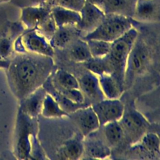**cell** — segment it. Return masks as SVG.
I'll return each mask as SVG.
<instances>
[{
    "label": "cell",
    "instance_id": "cell-32",
    "mask_svg": "<svg viewBox=\"0 0 160 160\" xmlns=\"http://www.w3.org/2000/svg\"><path fill=\"white\" fill-rule=\"evenodd\" d=\"M46 0H11L10 3L14 6L22 8L28 6L46 5Z\"/></svg>",
    "mask_w": 160,
    "mask_h": 160
},
{
    "label": "cell",
    "instance_id": "cell-34",
    "mask_svg": "<svg viewBox=\"0 0 160 160\" xmlns=\"http://www.w3.org/2000/svg\"><path fill=\"white\" fill-rule=\"evenodd\" d=\"M9 61H10V59L5 60V59H0V68H3L6 69L9 66Z\"/></svg>",
    "mask_w": 160,
    "mask_h": 160
},
{
    "label": "cell",
    "instance_id": "cell-14",
    "mask_svg": "<svg viewBox=\"0 0 160 160\" xmlns=\"http://www.w3.org/2000/svg\"><path fill=\"white\" fill-rule=\"evenodd\" d=\"M137 0H104L105 14H116L132 19Z\"/></svg>",
    "mask_w": 160,
    "mask_h": 160
},
{
    "label": "cell",
    "instance_id": "cell-18",
    "mask_svg": "<svg viewBox=\"0 0 160 160\" xmlns=\"http://www.w3.org/2000/svg\"><path fill=\"white\" fill-rule=\"evenodd\" d=\"M84 152L91 159H104L111 155V149L101 140L89 139L83 143Z\"/></svg>",
    "mask_w": 160,
    "mask_h": 160
},
{
    "label": "cell",
    "instance_id": "cell-3",
    "mask_svg": "<svg viewBox=\"0 0 160 160\" xmlns=\"http://www.w3.org/2000/svg\"><path fill=\"white\" fill-rule=\"evenodd\" d=\"M131 28V18L116 14H106L101 24L94 30L86 34L82 39H99L112 42Z\"/></svg>",
    "mask_w": 160,
    "mask_h": 160
},
{
    "label": "cell",
    "instance_id": "cell-5",
    "mask_svg": "<svg viewBox=\"0 0 160 160\" xmlns=\"http://www.w3.org/2000/svg\"><path fill=\"white\" fill-rule=\"evenodd\" d=\"M14 50L17 52H29L52 58L53 48L44 36L36 29H26L14 42Z\"/></svg>",
    "mask_w": 160,
    "mask_h": 160
},
{
    "label": "cell",
    "instance_id": "cell-6",
    "mask_svg": "<svg viewBox=\"0 0 160 160\" xmlns=\"http://www.w3.org/2000/svg\"><path fill=\"white\" fill-rule=\"evenodd\" d=\"M123 132V137L132 144L134 145L146 133L149 124L146 119L135 111L124 112L119 120Z\"/></svg>",
    "mask_w": 160,
    "mask_h": 160
},
{
    "label": "cell",
    "instance_id": "cell-12",
    "mask_svg": "<svg viewBox=\"0 0 160 160\" xmlns=\"http://www.w3.org/2000/svg\"><path fill=\"white\" fill-rule=\"evenodd\" d=\"M74 119L84 137L89 136L100 127L98 117L91 106L78 109L74 114Z\"/></svg>",
    "mask_w": 160,
    "mask_h": 160
},
{
    "label": "cell",
    "instance_id": "cell-23",
    "mask_svg": "<svg viewBox=\"0 0 160 160\" xmlns=\"http://www.w3.org/2000/svg\"><path fill=\"white\" fill-rule=\"evenodd\" d=\"M138 142H139L138 148L139 150H141L142 152L152 156L159 154V138L156 134L146 132Z\"/></svg>",
    "mask_w": 160,
    "mask_h": 160
},
{
    "label": "cell",
    "instance_id": "cell-8",
    "mask_svg": "<svg viewBox=\"0 0 160 160\" xmlns=\"http://www.w3.org/2000/svg\"><path fill=\"white\" fill-rule=\"evenodd\" d=\"M91 107L98 117L100 126L119 121L124 112V106L118 99H104Z\"/></svg>",
    "mask_w": 160,
    "mask_h": 160
},
{
    "label": "cell",
    "instance_id": "cell-33",
    "mask_svg": "<svg viewBox=\"0 0 160 160\" xmlns=\"http://www.w3.org/2000/svg\"><path fill=\"white\" fill-rule=\"evenodd\" d=\"M85 1L98 7L101 9H102L104 3V0H85Z\"/></svg>",
    "mask_w": 160,
    "mask_h": 160
},
{
    "label": "cell",
    "instance_id": "cell-27",
    "mask_svg": "<svg viewBox=\"0 0 160 160\" xmlns=\"http://www.w3.org/2000/svg\"><path fill=\"white\" fill-rule=\"evenodd\" d=\"M85 67L95 75H101L104 74H112L111 67L107 61L106 57L101 58H93L84 62Z\"/></svg>",
    "mask_w": 160,
    "mask_h": 160
},
{
    "label": "cell",
    "instance_id": "cell-20",
    "mask_svg": "<svg viewBox=\"0 0 160 160\" xmlns=\"http://www.w3.org/2000/svg\"><path fill=\"white\" fill-rule=\"evenodd\" d=\"M78 31L77 26L59 27L49 39V43L53 48H62L70 42Z\"/></svg>",
    "mask_w": 160,
    "mask_h": 160
},
{
    "label": "cell",
    "instance_id": "cell-7",
    "mask_svg": "<svg viewBox=\"0 0 160 160\" xmlns=\"http://www.w3.org/2000/svg\"><path fill=\"white\" fill-rule=\"evenodd\" d=\"M31 118L19 110L16 126L14 154L18 159H28L31 156V141L32 133Z\"/></svg>",
    "mask_w": 160,
    "mask_h": 160
},
{
    "label": "cell",
    "instance_id": "cell-21",
    "mask_svg": "<svg viewBox=\"0 0 160 160\" xmlns=\"http://www.w3.org/2000/svg\"><path fill=\"white\" fill-rule=\"evenodd\" d=\"M20 11V8L10 2L0 4V37L7 35L10 30L13 14Z\"/></svg>",
    "mask_w": 160,
    "mask_h": 160
},
{
    "label": "cell",
    "instance_id": "cell-30",
    "mask_svg": "<svg viewBox=\"0 0 160 160\" xmlns=\"http://www.w3.org/2000/svg\"><path fill=\"white\" fill-rule=\"evenodd\" d=\"M60 94L70 103L78 106L82 104L85 96L79 89H72L60 91Z\"/></svg>",
    "mask_w": 160,
    "mask_h": 160
},
{
    "label": "cell",
    "instance_id": "cell-35",
    "mask_svg": "<svg viewBox=\"0 0 160 160\" xmlns=\"http://www.w3.org/2000/svg\"><path fill=\"white\" fill-rule=\"evenodd\" d=\"M59 0H46V4L50 8H52L54 6H57Z\"/></svg>",
    "mask_w": 160,
    "mask_h": 160
},
{
    "label": "cell",
    "instance_id": "cell-10",
    "mask_svg": "<svg viewBox=\"0 0 160 160\" xmlns=\"http://www.w3.org/2000/svg\"><path fill=\"white\" fill-rule=\"evenodd\" d=\"M51 9L47 5L20 8L19 21L25 29H36L51 13Z\"/></svg>",
    "mask_w": 160,
    "mask_h": 160
},
{
    "label": "cell",
    "instance_id": "cell-24",
    "mask_svg": "<svg viewBox=\"0 0 160 160\" xmlns=\"http://www.w3.org/2000/svg\"><path fill=\"white\" fill-rule=\"evenodd\" d=\"M102 126H104V135L109 146H116L119 144L124 138L119 121L108 122Z\"/></svg>",
    "mask_w": 160,
    "mask_h": 160
},
{
    "label": "cell",
    "instance_id": "cell-1",
    "mask_svg": "<svg viewBox=\"0 0 160 160\" xmlns=\"http://www.w3.org/2000/svg\"><path fill=\"white\" fill-rule=\"evenodd\" d=\"M49 57L29 52H18L6 69L8 84L20 102L41 86L52 69Z\"/></svg>",
    "mask_w": 160,
    "mask_h": 160
},
{
    "label": "cell",
    "instance_id": "cell-11",
    "mask_svg": "<svg viewBox=\"0 0 160 160\" xmlns=\"http://www.w3.org/2000/svg\"><path fill=\"white\" fill-rule=\"evenodd\" d=\"M159 0H137L132 19L142 22L159 21Z\"/></svg>",
    "mask_w": 160,
    "mask_h": 160
},
{
    "label": "cell",
    "instance_id": "cell-15",
    "mask_svg": "<svg viewBox=\"0 0 160 160\" xmlns=\"http://www.w3.org/2000/svg\"><path fill=\"white\" fill-rule=\"evenodd\" d=\"M79 88L83 94L89 98L94 99L100 101L104 99V96L101 90L98 78L92 72L84 74L78 79Z\"/></svg>",
    "mask_w": 160,
    "mask_h": 160
},
{
    "label": "cell",
    "instance_id": "cell-9",
    "mask_svg": "<svg viewBox=\"0 0 160 160\" xmlns=\"http://www.w3.org/2000/svg\"><path fill=\"white\" fill-rule=\"evenodd\" d=\"M79 13L80 20L77 28L79 32H84L86 34L94 30L101 24L106 15L102 9L87 2H85Z\"/></svg>",
    "mask_w": 160,
    "mask_h": 160
},
{
    "label": "cell",
    "instance_id": "cell-13",
    "mask_svg": "<svg viewBox=\"0 0 160 160\" xmlns=\"http://www.w3.org/2000/svg\"><path fill=\"white\" fill-rule=\"evenodd\" d=\"M46 93L39 88L20 101L19 109L22 112L33 119L41 113L44 98Z\"/></svg>",
    "mask_w": 160,
    "mask_h": 160
},
{
    "label": "cell",
    "instance_id": "cell-26",
    "mask_svg": "<svg viewBox=\"0 0 160 160\" xmlns=\"http://www.w3.org/2000/svg\"><path fill=\"white\" fill-rule=\"evenodd\" d=\"M71 59L77 62H85L92 58L88 45L86 41L78 40L70 50Z\"/></svg>",
    "mask_w": 160,
    "mask_h": 160
},
{
    "label": "cell",
    "instance_id": "cell-29",
    "mask_svg": "<svg viewBox=\"0 0 160 160\" xmlns=\"http://www.w3.org/2000/svg\"><path fill=\"white\" fill-rule=\"evenodd\" d=\"M57 29L58 26L51 12L36 30L49 41Z\"/></svg>",
    "mask_w": 160,
    "mask_h": 160
},
{
    "label": "cell",
    "instance_id": "cell-22",
    "mask_svg": "<svg viewBox=\"0 0 160 160\" xmlns=\"http://www.w3.org/2000/svg\"><path fill=\"white\" fill-rule=\"evenodd\" d=\"M41 114L47 118H61L68 116L59 102L49 94H46L42 102Z\"/></svg>",
    "mask_w": 160,
    "mask_h": 160
},
{
    "label": "cell",
    "instance_id": "cell-17",
    "mask_svg": "<svg viewBox=\"0 0 160 160\" xmlns=\"http://www.w3.org/2000/svg\"><path fill=\"white\" fill-rule=\"evenodd\" d=\"M51 14L58 26H77L80 20V13L60 6H54L51 9Z\"/></svg>",
    "mask_w": 160,
    "mask_h": 160
},
{
    "label": "cell",
    "instance_id": "cell-28",
    "mask_svg": "<svg viewBox=\"0 0 160 160\" xmlns=\"http://www.w3.org/2000/svg\"><path fill=\"white\" fill-rule=\"evenodd\" d=\"M86 41L93 58H104L110 51L111 47V42H110L99 39H88Z\"/></svg>",
    "mask_w": 160,
    "mask_h": 160
},
{
    "label": "cell",
    "instance_id": "cell-36",
    "mask_svg": "<svg viewBox=\"0 0 160 160\" xmlns=\"http://www.w3.org/2000/svg\"><path fill=\"white\" fill-rule=\"evenodd\" d=\"M11 1V0H0V4L8 3V2H10Z\"/></svg>",
    "mask_w": 160,
    "mask_h": 160
},
{
    "label": "cell",
    "instance_id": "cell-25",
    "mask_svg": "<svg viewBox=\"0 0 160 160\" xmlns=\"http://www.w3.org/2000/svg\"><path fill=\"white\" fill-rule=\"evenodd\" d=\"M56 84L59 90L79 89L78 80L70 72L64 70H58L54 76Z\"/></svg>",
    "mask_w": 160,
    "mask_h": 160
},
{
    "label": "cell",
    "instance_id": "cell-31",
    "mask_svg": "<svg viewBox=\"0 0 160 160\" xmlns=\"http://www.w3.org/2000/svg\"><path fill=\"white\" fill-rule=\"evenodd\" d=\"M85 2V0H59L58 6L79 12Z\"/></svg>",
    "mask_w": 160,
    "mask_h": 160
},
{
    "label": "cell",
    "instance_id": "cell-4",
    "mask_svg": "<svg viewBox=\"0 0 160 160\" xmlns=\"http://www.w3.org/2000/svg\"><path fill=\"white\" fill-rule=\"evenodd\" d=\"M151 61V53L146 44L135 41L128 56L124 77V87L129 86L134 78L144 73Z\"/></svg>",
    "mask_w": 160,
    "mask_h": 160
},
{
    "label": "cell",
    "instance_id": "cell-16",
    "mask_svg": "<svg viewBox=\"0 0 160 160\" xmlns=\"http://www.w3.org/2000/svg\"><path fill=\"white\" fill-rule=\"evenodd\" d=\"M98 81L101 90L107 99H118L124 90L123 86L112 74L99 75Z\"/></svg>",
    "mask_w": 160,
    "mask_h": 160
},
{
    "label": "cell",
    "instance_id": "cell-19",
    "mask_svg": "<svg viewBox=\"0 0 160 160\" xmlns=\"http://www.w3.org/2000/svg\"><path fill=\"white\" fill-rule=\"evenodd\" d=\"M84 153L83 144L73 139L65 142L57 152L58 158L64 160H75L81 158Z\"/></svg>",
    "mask_w": 160,
    "mask_h": 160
},
{
    "label": "cell",
    "instance_id": "cell-2",
    "mask_svg": "<svg viewBox=\"0 0 160 160\" xmlns=\"http://www.w3.org/2000/svg\"><path fill=\"white\" fill-rule=\"evenodd\" d=\"M138 31L132 27L120 38L111 42L109 54L105 56L113 75L124 88V77L126 62L131 49L137 39Z\"/></svg>",
    "mask_w": 160,
    "mask_h": 160
}]
</instances>
